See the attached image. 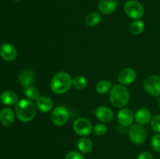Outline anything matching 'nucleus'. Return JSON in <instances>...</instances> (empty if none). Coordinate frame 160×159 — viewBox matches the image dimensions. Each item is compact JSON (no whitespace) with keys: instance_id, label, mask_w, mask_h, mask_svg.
Returning a JSON list of instances; mask_svg holds the SVG:
<instances>
[{"instance_id":"11","label":"nucleus","mask_w":160,"mask_h":159,"mask_svg":"<svg viewBox=\"0 0 160 159\" xmlns=\"http://www.w3.org/2000/svg\"><path fill=\"white\" fill-rule=\"evenodd\" d=\"M134 119V115L132 111L129 108H122L119 111L117 114V120L118 123L122 126L128 127L132 125Z\"/></svg>"},{"instance_id":"22","label":"nucleus","mask_w":160,"mask_h":159,"mask_svg":"<svg viewBox=\"0 0 160 159\" xmlns=\"http://www.w3.org/2000/svg\"><path fill=\"white\" fill-rule=\"evenodd\" d=\"M145 29V23L142 20H136L130 26V31L134 35H139L142 34Z\"/></svg>"},{"instance_id":"13","label":"nucleus","mask_w":160,"mask_h":159,"mask_svg":"<svg viewBox=\"0 0 160 159\" xmlns=\"http://www.w3.org/2000/svg\"><path fill=\"white\" fill-rule=\"evenodd\" d=\"M35 78V73L31 69H25L19 75V82L24 88L31 86Z\"/></svg>"},{"instance_id":"2","label":"nucleus","mask_w":160,"mask_h":159,"mask_svg":"<svg viewBox=\"0 0 160 159\" xmlns=\"http://www.w3.org/2000/svg\"><path fill=\"white\" fill-rule=\"evenodd\" d=\"M73 86V79L66 72H59L52 78L50 87L53 93L62 94L68 91Z\"/></svg>"},{"instance_id":"10","label":"nucleus","mask_w":160,"mask_h":159,"mask_svg":"<svg viewBox=\"0 0 160 159\" xmlns=\"http://www.w3.org/2000/svg\"><path fill=\"white\" fill-rule=\"evenodd\" d=\"M137 73L132 68H124L119 73L118 81L122 85H129L132 84L136 79Z\"/></svg>"},{"instance_id":"27","label":"nucleus","mask_w":160,"mask_h":159,"mask_svg":"<svg viewBox=\"0 0 160 159\" xmlns=\"http://www.w3.org/2000/svg\"><path fill=\"white\" fill-rule=\"evenodd\" d=\"M151 127L155 132L160 133V115H156L152 118Z\"/></svg>"},{"instance_id":"26","label":"nucleus","mask_w":160,"mask_h":159,"mask_svg":"<svg viewBox=\"0 0 160 159\" xmlns=\"http://www.w3.org/2000/svg\"><path fill=\"white\" fill-rule=\"evenodd\" d=\"M151 145L152 149L156 152H160V134H156L152 137Z\"/></svg>"},{"instance_id":"7","label":"nucleus","mask_w":160,"mask_h":159,"mask_svg":"<svg viewBox=\"0 0 160 159\" xmlns=\"http://www.w3.org/2000/svg\"><path fill=\"white\" fill-rule=\"evenodd\" d=\"M143 87L145 91L152 96L160 95V76L152 75L144 80Z\"/></svg>"},{"instance_id":"29","label":"nucleus","mask_w":160,"mask_h":159,"mask_svg":"<svg viewBox=\"0 0 160 159\" xmlns=\"http://www.w3.org/2000/svg\"><path fill=\"white\" fill-rule=\"evenodd\" d=\"M137 159H153L152 154L148 151H144L138 154Z\"/></svg>"},{"instance_id":"19","label":"nucleus","mask_w":160,"mask_h":159,"mask_svg":"<svg viewBox=\"0 0 160 159\" xmlns=\"http://www.w3.org/2000/svg\"><path fill=\"white\" fill-rule=\"evenodd\" d=\"M77 146H78V150L81 153L88 154V153L92 151V148H93V143L90 139L86 137H83L78 140Z\"/></svg>"},{"instance_id":"28","label":"nucleus","mask_w":160,"mask_h":159,"mask_svg":"<svg viewBox=\"0 0 160 159\" xmlns=\"http://www.w3.org/2000/svg\"><path fill=\"white\" fill-rule=\"evenodd\" d=\"M65 159H85L81 152L76 151H72L66 154Z\"/></svg>"},{"instance_id":"25","label":"nucleus","mask_w":160,"mask_h":159,"mask_svg":"<svg viewBox=\"0 0 160 159\" xmlns=\"http://www.w3.org/2000/svg\"><path fill=\"white\" fill-rule=\"evenodd\" d=\"M93 131L96 135L104 136L107 132V127L102 123H98L94 126Z\"/></svg>"},{"instance_id":"15","label":"nucleus","mask_w":160,"mask_h":159,"mask_svg":"<svg viewBox=\"0 0 160 159\" xmlns=\"http://www.w3.org/2000/svg\"><path fill=\"white\" fill-rule=\"evenodd\" d=\"M15 113L10 108H3L0 111V123L5 126H9L13 123Z\"/></svg>"},{"instance_id":"12","label":"nucleus","mask_w":160,"mask_h":159,"mask_svg":"<svg viewBox=\"0 0 160 159\" xmlns=\"http://www.w3.org/2000/svg\"><path fill=\"white\" fill-rule=\"evenodd\" d=\"M93 112L96 118L102 123H109L113 118V113L107 106H99Z\"/></svg>"},{"instance_id":"14","label":"nucleus","mask_w":160,"mask_h":159,"mask_svg":"<svg viewBox=\"0 0 160 159\" xmlns=\"http://www.w3.org/2000/svg\"><path fill=\"white\" fill-rule=\"evenodd\" d=\"M117 6V0H100L98 2V9L104 15H109L116 10Z\"/></svg>"},{"instance_id":"1","label":"nucleus","mask_w":160,"mask_h":159,"mask_svg":"<svg viewBox=\"0 0 160 159\" xmlns=\"http://www.w3.org/2000/svg\"><path fill=\"white\" fill-rule=\"evenodd\" d=\"M37 106L31 100L22 99L16 104L15 113L20 121L28 123L37 115Z\"/></svg>"},{"instance_id":"16","label":"nucleus","mask_w":160,"mask_h":159,"mask_svg":"<svg viewBox=\"0 0 160 159\" xmlns=\"http://www.w3.org/2000/svg\"><path fill=\"white\" fill-rule=\"evenodd\" d=\"M36 106L38 109L44 113L50 112L53 108V101L47 96H41L36 100Z\"/></svg>"},{"instance_id":"31","label":"nucleus","mask_w":160,"mask_h":159,"mask_svg":"<svg viewBox=\"0 0 160 159\" xmlns=\"http://www.w3.org/2000/svg\"><path fill=\"white\" fill-rule=\"evenodd\" d=\"M13 1H16V2H18V1H20V0H13Z\"/></svg>"},{"instance_id":"23","label":"nucleus","mask_w":160,"mask_h":159,"mask_svg":"<svg viewBox=\"0 0 160 159\" xmlns=\"http://www.w3.org/2000/svg\"><path fill=\"white\" fill-rule=\"evenodd\" d=\"M24 94L27 98L31 101L37 100L40 97V92H39L38 89L33 86H29V87L24 88Z\"/></svg>"},{"instance_id":"4","label":"nucleus","mask_w":160,"mask_h":159,"mask_svg":"<svg viewBox=\"0 0 160 159\" xmlns=\"http://www.w3.org/2000/svg\"><path fill=\"white\" fill-rule=\"evenodd\" d=\"M124 12L134 20H140L144 15V7L138 1L129 0L124 5Z\"/></svg>"},{"instance_id":"18","label":"nucleus","mask_w":160,"mask_h":159,"mask_svg":"<svg viewBox=\"0 0 160 159\" xmlns=\"http://www.w3.org/2000/svg\"><path fill=\"white\" fill-rule=\"evenodd\" d=\"M0 101L5 105H13L18 102V95L12 90H5L0 95Z\"/></svg>"},{"instance_id":"9","label":"nucleus","mask_w":160,"mask_h":159,"mask_svg":"<svg viewBox=\"0 0 160 159\" xmlns=\"http://www.w3.org/2000/svg\"><path fill=\"white\" fill-rule=\"evenodd\" d=\"M0 56L6 62H12L17 57V48L11 44H3L0 47Z\"/></svg>"},{"instance_id":"6","label":"nucleus","mask_w":160,"mask_h":159,"mask_svg":"<svg viewBox=\"0 0 160 159\" xmlns=\"http://www.w3.org/2000/svg\"><path fill=\"white\" fill-rule=\"evenodd\" d=\"M129 138L135 144H142L145 141L147 137L145 128L140 124L132 125L128 131Z\"/></svg>"},{"instance_id":"24","label":"nucleus","mask_w":160,"mask_h":159,"mask_svg":"<svg viewBox=\"0 0 160 159\" xmlns=\"http://www.w3.org/2000/svg\"><path fill=\"white\" fill-rule=\"evenodd\" d=\"M88 80L81 75H78L73 79V86L78 90H82L87 86Z\"/></svg>"},{"instance_id":"21","label":"nucleus","mask_w":160,"mask_h":159,"mask_svg":"<svg viewBox=\"0 0 160 159\" xmlns=\"http://www.w3.org/2000/svg\"><path fill=\"white\" fill-rule=\"evenodd\" d=\"M101 15L97 12H92L85 17V23L89 26H95L101 21Z\"/></svg>"},{"instance_id":"30","label":"nucleus","mask_w":160,"mask_h":159,"mask_svg":"<svg viewBox=\"0 0 160 159\" xmlns=\"http://www.w3.org/2000/svg\"><path fill=\"white\" fill-rule=\"evenodd\" d=\"M159 104H160V98H159Z\"/></svg>"},{"instance_id":"20","label":"nucleus","mask_w":160,"mask_h":159,"mask_svg":"<svg viewBox=\"0 0 160 159\" xmlns=\"http://www.w3.org/2000/svg\"><path fill=\"white\" fill-rule=\"evenodd\" d=\"M112 87V83L110 81L107 80H102L98 81L97 83L96 86H95V89H96V91L98 94H105L110 91Z\"/></svg>"},{"instance_id":"17","label":"nucleus","mask_w":160,"mask_h":159,"mask_svg":"<svg viewBox=\"0 0 160 159\" xmlns=\"http://www.w3.org/2000/svg\"><path fill=\"white\" fill-rule=\"evenodd\" d=\"M134 119L138 124L145 125L152 120V113L148 108H139L134 114Z\"/></svg>"},{"instance_id":"5","label":"nucleus","mask_w":160,"mask_h":159,"mask_svg":"<svg viewBox=\"0 0 160 159\" xmlns=\"http://www.w3.org/2000/svg\"><path fill=\"white\" fill-rule=\"evenodd\" d=\"M70 116L69 111L65 106H57L52 110L51 114V120L56 126H62L67 123Z\"/></svg>"},{"instance_id":"8","label":"nucleus","mask_w":160,"mask_h":159,"mask_svg":"<svg viewBox=\"0 0 160 159\" xmlns=\"http://www.w3.org/2000/svg\"><path fill=\"white\" fill-rule=\"evenodd\" d=\"M73 129L78 135L85 137L92 132V123L87 118H78L73 123Z\"/></svg>"},{"instance_id":"3","label":"nucleus","mask_w":160,"mask_h":159,"mask_svg":"<svg viewBox=\"0 0 160 159\" xmlns=\"http://www.w3.org/2000/svg\"><path fill=\"white\" fill-rule=\"evenodd\" d=\"M130 94L128 88L122 84H115L109 91V100L114 107L122 108L129 101Z\"/></svg>"}]
</instances>
